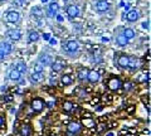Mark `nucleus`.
<instances>
[{
  "instance_id": "obj_37",
  "label": "nucleus",
  "mask_w": 151,
  "mask_h": 136,
  "mask_svg": "<svg viewBox=\"0 0 151 136\" xmlns=\"http://www.w3.org/2000/svg\"><path fill=\"white\" fill-rule=\"evenodd\" d=\"M106 136H116V134L113 132V131H108V132L106 134Z\"/></svg>"
},
{
  "instance_id": "obj_39",
  "label": "nucleus",
  "mask_w": 151,
  "mask_h": 136,
  "mask_svg": "<svg viewBox=\"0 0 151 136\" xmlns=\"http://www.w3.org/2000/svg\"><path fill=\"white\" fill-rule=\"evenodd\" d=\"M0 90H1V92H5V91L8 90V87H6V86H1V88H0Z\"/></svg>"
},
{
  "instance_id": "obj_11",
  "label": "nucleus",
  "mask_w": 151,
  "mask_h": 136,
  "mask_svg": "<svg viewBox=\"0 0 151 136\" xmlns=\"http://www.w3.org/2000/svg\"><path fill=\"white\" fill-rule=\"evenodd\" d=\"M19 20V13L15 10H12L6 14V22L9 23H17Z\"/></svg>"
},
{
  "instance_id": "obj_14",
  "label": "nucleus",
  "mask_w": 151,
  "mask_h": 136,
  "mask_svg": "<svg viewBox=\"0 0 151 136\" xmlns=\"http://www.w3.org/2000/svg\"><path fill=\"white\" fill-rule=\"evenodd\" d=\"M139 17H140L139 10H130L127 13V20L129 22H136L139 19Z\"/></svg>"
},
{
  "instance_id": "obj_24",
  "label": "nucleus",
  "mask_w": 151,
  "mask_h": 136,
  "mask_svg": "<svg viewBox=\"0 0 151 136\" xmlns=\"http://www.w3.org/2000/svg\"><path fill=\"white\" fill-rule=\"evenodd\" d=\"M60 82H62V84H64V86H69V84H72V77L68 76V74H64V76L62 77V79H60Z\"/></svg>"
},
{
  "instance_id": "obj_43",
  "label": "nucleus",
  "mask_w": 151,
  "mask_h": 136,
  "mask_svg": "<svg viewBox=\"0 0 151 136\" xmlns=\"http://www.w3.org/2000/svg\"><path fill=\"white\" fill-rule=\"evenodd\" d=\"M98 102V98H93V101H92V106H94V104H97Z\"/></svg>"
},
{
  "instance_id": "obj_16",
  "label": "nucleus",
  "mask_w": 151,
  "mask_h": 136,
  "mask_svg": "<svg viewBox=\"0 0 151 136\" xmlns=\"http://www.w3.org/2000/svg\"><path fill=\"white\" fill-rule=\"evenodd\" d=\"M87 76H88V69H86V68H81L77 73V77L79 81H86Z\"/></svg>"
},
{
  "instance_id": "obj_26",
  "label": "nucleus",
  "mask_w": 151,
  "mask_h": 136,
  "mask_svg": "<svg viewBox=\"0 0 151 136\" xmlns=\"http://www.w3.org/2000/svg\"><path fill=\"white\" fill-rule=\"evenodd\" d=\"M39 39V34L35 30H30L29 32V42H37Z\"/></svg>"
},
{
  "instance_id": "obj_10",
  "label": "nucleus",
  "mask_w": 151,
  "mask_h": 136,
  "mask_svg": "<svg viewBox=\"0 0 151 136\" xmlns=\"http://www.w3.org/2000/svg\"><path fill=\"white\" fill-rule=\"evenodd\" d=\"M64 49L67 50L68 53H74L76 50L78 49V42H76V40H69L68 43L64 45Z\"/></svg>"
},
{
  "instance_id": "obj_6",
  "label": "nucleus",
  "mask_w": 151,
  "mask_h": 136,
  "mask_svg": "<svg viewBox=\"0 0 151 136\" xmlns=\"http://www.w3.org/2000/svg\"><path fill=\"white\" fill-rule=\"evenodd\" d=\"M110 9V3L107 0H100L98 3H96V10L98 13H105Z\"/></svg>"
},
{
  "instance_id": "obj_36",
  "label": "nucleus",
  "mask_w": 151,
  "mask_h": 136,
  "mask_svg": "<svg viewBox=\"0 0 151 136\" xmlns=\"http://www.w3.org/2000/svg\"><path fill=\"white\" fill-rule=\"evenodd\" d=\"M43 38H44V40H49L50 39V35L47 33V34H43Z\"/></svg>"
},
{
  "instance_id": "obj_1",
  "label": "nucleus",
  "mask_w": 151,
  "mask_h": 136,
  "mask_svg": "<svg viewBox=\"0 0 151 136\" xmlns=\"http://www.w3.org/2000/svg\"><path fill=\"white\" fill-rule=\"evenodd\" d=\"M78 132H81V124L76 122V121L69 122L67 126V136H74Z\"/></svg>"
},
{
  "instance_id": "obj_12",
  "label": "nucleus",
  "mask_w": 151,
  "mask_h": 136,
  "mask_svg": "<svg viewBox=\"0 0 151 136\" xmlns=\"http://www.w3.org/2000/svg\"><path fill=\"white\" fill-rule=\"evenodd\" d=\"M67 14L70 18H76L79 15V8L77 5H69L67 8Z\"/></svg>"
},
{
  "instance_id": "obj_40",
  "label": "nucleus",
  "mask_w": 151,
  "mask_h": 136,
  "mask_svg": "<svg viewBox=\"0 0 151 136\" xmlns=\"http://www.w3.org/2000/svg\"><path fill=\"white\" fill-rule=\"evenodd\" d=\"M101 40L103 42V43H107V42H108V40H110V39H108V38H106V37H103V38H102Z\"/></svg>"
},
{
  "instance_id": "obj_42",
  "label": "nucleus",
  "mask_w": 151,
  "mask_h": 136,
  "mask_svg": "<svg viewBox=\"0 0 151 136\" xmlns=\"http://www.w3.org/2000/svg\"><path fill=\"white\" fill-rule=\"evenodd\" d=\"M57 20H58V22H63V17L58 15V17H57Z\"/></svg>"
},
{
  "instance_id": "obj_41",
  "label": "nucleus",
  "mask_w": 151,
  "mask_h": 136,
  "mask_svg": "<svg viewBox=\"0 0 151 136\" xmlns=\"http://www.w3.org/2000/svg\"><path fill=\"white\" fill-rule=\"evenodd\" d=\"M142 28H149V22L147 23H146V22L142 23Z\"/></svg>"
},
{
  "instance_id": "obj_38",
  "label": "nucleus",
  "mask_w": 151,
  "mask_h": 136,
  "mask_svg": "<svg viewBox=\"0 0 151 136\" xmlns=\"http://www.w3.org/2000/svg\"><path fill=\"white\" fill-rule=\"evenodd\" d=\"M5 57V55H4V53H3V50H1V48H0V60H3V58Z\"/></svg>"
},
{
  "instance_id": "obj_3",
  "label": "nucleus",
  "mask_w": 151,
  "mask_h": 136,
  "mask_svg": "<svg viewBox=\"0 0 151 136\" xmlns=\"http://www.w3.org/2000/svg\"><path fill=\"white\" fill-rule=\"evenodd\" d=\"M43 109H44V101L42 98H34L32 101V110L34 112L39 114V112L43 111Z\"/></svg>"
},
{
  "instance_id": "obj_15",
  "label": "nucleus",
  "mask_w": 151,
  "mask_h": 136,
  "mask_svg": "<svg viewBox=\"0 0 151 136\" xmlns=\"http://www.w3.org/2000/svg\"><path fill=\"white\" fill-rule=\"evenodd\" d=\"M39 62H40L39 64H42V65H49V64H52V58L48 54H42L39 57Z\"/></svg>"
},
{
  "instance_id": "obj_28",
  "label": "nucleus",
  "mask_w": 151,
  "mask_h": 136,
  "mask_svg": "<svg viewBox=\"0 0 151 136\" xmlns=\"http://www.w3.org/2000/svg\"><path fill=\"white\" fill-rule=\"evenodd\" d=\"M124 35L126 37L127 39H132L135 37V32L132 30V29H126L125 32H124Z\"/></svg>"
},
{
  "instance_id": "obj_27",
  "label": "nucleus",
  "mask_w": 151,
  "mask_h": 136,
  "mask_svg": "<svg viewBox=\"0 0 151 136\" xmlns=\"http://www.w3.org/2000/svg\"><path fill=\"white\" fill-rule=\"evenodd\" d=\"M15 69H17V71L19 72V73H24L25 71H27V64L25 63H23V62H20V63H18L17 64V67H15Z\"/></svg>"
},
{
  "instance_id": "obj_30",
  "label": "nucleus",
  "mask_w": 151,
  "mask_h": 136,
  "mask_svg": "<svg viewBox=\"0 0 151 136\" xmlns=\"http://www.w3.org/2000/svg\"><path fill=\"white\" fill-rule=\"evenodd\" d=\"M43 72V65L42 64H37L34 67V73H42Z\"/></svg>"
},
{
  "instance_id": "obj_17",
  "label": "nucleus",
  "mask_w": 151,
  "mask_h": 136,
  "mask_svg": "<svg viewBox=\"0 0 151 136\" xmlns=\"http://www.w3.org/2000/svg\"><path fill=\"white\" fill-rule=\"evenodd\" d=\"M20 77H22V74L19 73L15 68H13L10 72H9V78L12 79V81H19L20 79Z\"/></svg>"
},
{
  "instance_id": "obj_45",
  "label": "nucleus",
  "mask_w": 151,
  "mask_h": 136,
  "mask_svg": "<svg viewBox=\"0 0 151 136\" xmlns=\"http://www.w3.org/2000/svg\"><path fill=\"white\" fill-rule=\"evenodd\" d=\"M125 9H126L127 12H130V6H129V5H126V6H125Z\"/></svg>"
},
{
  "instance_id": "obj_13",
  "label": "nucleus",
  "mask_w": 151,
  "mask_h": 136,
  "mask_svg": "<svg viewBox=\"0 0 151 136\" xmlns=\"http://www.w3.org/2000/svg\"><path fill=\"white\" fill-rule=\"evenodd\" d=\"M140 65H141V60L139 58H135V57L130 58V60H129V67L131 69H137V68H140Z\"/></svg>"
},
{
  "instance_id": "obj_18",
  "label": "nucleus",
  "mask_w": 151,
  "mask_h": 136,
  "mask_svg": "<svg viewBox=\"0 0 151 136\" xmlns=\"http://www.w3.org/2000/svg\"><path fill=\"white\" fill-rule=\"evenodd\" d=\"M116 42H117V44L119 45L124 47V45H126L127 43H129V39H127L124 34H119L117 35V38H116Z\"/></svg>"
},
{
  "instance_id": "obj_21",
  "label": "nucleus",
  "mask_w": 151,
  "mask_h": 136,
  "mask_svg": "<svg viewBox=\"0 0 151 136\" xmlns=\"http://www.w3.org/2000/svg\"><path fill=\"white\" fill-rule=\"evenodd\" d=\"M74 93H76V95H77L79 98H83V97H86V96H87V91H86V88H82V87L76 88V90H74Z\"/></svg>"
},
{
  "instance_id": "obj_44",
  "label": "nucleus",
  "mask_w": 151,
  "mask_h": 136,
  "mask_svg": "<svg viewBox=\"0 0 151 136\" xmlns=\"http://www.w3.org/2000/svg\"><path fill=\"white\" fill-rule=\"evenodd\" d=\"M53 105H54V102H48V107H49V109H52Z\"/></svg>"
},
{
  "instance_id": "obj_8",
  "label": "nucleus",
  "mask_w": 151,
  "mask_h": 136,
  "mask_svg": "<svg viewBox=\"0 0 151 136\" xmlns=\"http://www.w3.org/2000/svg\"><path fill=\"white\" fill-rule=\"evenodd\" d=\"M50 65H52V69H53V72H60L65 67V65H67V63H65L63 59H57L55 62H53Z\"/></svg>"
},
{
  "instance_id": "obj_33",
  "label": "nucleus",
  "mask_w": 151,
  "mask_h": 136,
  "mask_svg": "<svg viewBox=\"0 0 151 136\" xmlns=\"http://www.w3.org/2000/svg\"><path fill=\"white\" fill-rule=\"evenodd\" d=\"M13 100V96H4V101L5 102H10Z\"/></svg>"
},
{
  "instance_id": "obj_19",
  "label": "nucleus",
  "mask_w": 151,
  "mask_h": 136,
  "mask_svg": "<svg viewBox=\"0 0 151 136\" xmlns=\"http://www.w3.org/2000/svg\"><path fill=\"white\" fill-rule=\"evenodd\" d=\"M57 10H58V5H57V3H50L49 4V10H48V17L49 18L54 17V14L57 13Z\"/></svg>"
},
{
  "instance_id": "obj_23",
  "label": "nucleus",
  "mask_w": 151,
  "mask_h": 136,
  "mask_svg": "<svg viewBox=\"0 0 151 136\" xmlns=\"http://www.w3.org/2000/svg\"><path fill=\"white\" fill-rule=\"evenodd\" d=\"M1 50H3L4 55H6V54L10 53V52H12V45H10V43H8V42L3 43V45H1Z\"/></svg>"
},
{
  "instance_id": "obj_35",
  "label": "nucleus",
  "mask_w": 151,
  "mask_h": 136,
  "mask_svg": "<svg viewBox=\"0 0 151 136\" xmlns=\"http://www.w3.org/2000/svg\"><path fill=\"white\" fill-rule=\"evenodd\" d=\"M49 43H50V45H55V44H57V39L50 38V39H49Z\"/></svg>"
},
{
  "instance_id": "obj_25",
  "label": "nucleus",
  "mask_w": 151,
  "mask_h": 136,
  "mask_svg": "<svg viewBox=\"0 0 151 136\" xmlns=\"http://www.w3.org/2000/svg\"><path fill=\"white\" fill-rule=\"evenodd\" d=\"M73 107H74V105H73L70 101H65V102H63V110H64L65 112H70V111L73 110Z\"/></svg>"
},
{
  "instance_id": "obj_47",
  "label": "nucleus",
  "mask_w": 151,
  "mask_h": 136,
  "mask_svg": "<svg viewBox=\"0 0 151 136\" xmlns=\"http://www.w3.org/2000/svg\"><path fill=\"white\" fill-rule=\"evenodd\" d=\"M0 1H4V0H0Z\"/></svg>"
},
{
  "instance_id": "obj_7",
  "label": "nucleus",
  "mask_w": 151,
  "mask_h": 136,
  "mask_svg": "<svg viewBox=\"0 0 151 136\" xmlns=\"http://www.w3.org/2000/svg\"><path fill=\"white\" fill-rule=\"evenodd\" d=\"M101 78V74L98 71H96V69H92V71H88V76H87V81H89L91 83H96L100 81Z\"/></svg>"
},
{
  "instance_id": "obj_2",
  "label": "nucleus",
  "mask_w": 151,
  "mask_h": 136,
  "mask_svg": "<svg viewBox=\"0 0 151 136\" xmlns=\"http://www.w3.org/2000/svg\"><path fill=\"white\" fill-rule=\"evenodd\" d=\"M129 60H130V57H127L126 54L124 53H120L117 55V58H115V62L117 63L120 68H127L129 67Z\"/></svg>"
},
{
  "instance_id": "obj_9",
  "label": "nucleus",
  "mask_w": 151,
  "mask_h": 136,
  "mask_svg": "<svg viewBox=\"0 0 151 136\" xmlns=\"http://www.w3.org/2000/svg\"><path fill=\"white\" fill-rule=\"evenodd\" d=\"M6 35L12 40H19L22 38V33H20V30H19V29H9L6 32Z\"/></svg>"
},
{
  "instance_id": "obj_4",
  "label": "nucleus",
  "mask_w": 151,
  "mask_h": 136,
  "mask_svg": "<svg viewBox=\"0 0 151 136\" xmlns=\"http://www.w3.org/2000/svg\"><path fill=\"white\" fill-rule=\"evenodd\" d=\"M107 86L111 91H117L121 88V81L119 77H111L107 82Z\"/></svg>"
},
{
  "instance_id": "obj_5",
  "label": "nucleus",
  "mask_w": 151,
  "mask_h": 136,
  "mask_svg": "<svg viewBox=\"0 0 151 136\" xmlns=\"http://www.w3.org/2000/svg\"><path fill=\"white\" fill-rule=\"evenodd\" d=\"M32 132H33V130L29 124H23L20 126V129L18 130V134L20 136H32Z\"/></svg>"
},
{
  "instance_id": "obj_46",
  "label": "nucleus",
  "mask_w": 151,
  "mask_h": 136,
  "mask_svg": "<svg viewBox=\"0 0 151 136\" xmlns=\"http://www.w3.org/2000/svg\"><path fill=\"white\" fill-rule=\"evenodd\" d=\"M49 0H42V3H48Z\"/></svg>"
},
{
  "instance_id": "obj_22",
  "label": "nucleus",
  "mask_w": 151,
  "mask_h": 136,
  "mask_svg": "<svg viewBox=\"0 0 151 136\" xmlns=\"http://www.w3.org/2000/svg\"><path fill=\"white\" fill-rule=\"evenodd\" d=\"M43 78H44L43 73H34V74H32V77H30V79H32V82H33V83L40 82Z\"/></svg>"
},
{
  "instance_id": "obj_34",
  "label": "nucleus",
  "mask_w": 151,
  "mask_h": 136,
  "mask_svg": "<svg viewBox=\"0 0 151 136\" xmlns=\"http://www.w3.org/2000/svg\"><path fill=\"white\" fill-rule=\"evenodd\" d=\"M4 124H5V120H4V117L0 115V127H3Z\"/></svg>"
},
{
  "instance_id": "obj_29",
  "label": "nucleus",
  "mask_w": 151,
  "mask_h": 136,
  "mask_svg": "<svg viewBox=\"0 0 151 136\" xmlns=\"http://www.w3.org/2000/svg\"><path fill=\"white\" fill-rule=\"evenodd\" d=\"M124 88H125L126 92H129V91H131L132 88H134V84H132V82H126L124 84Z\"/></svg>"
},
{
  "instance_id": "obj_31",
  "label": "nucleus",
  "mask_w": 151,
  "mask_h": 136,
  "mask_svg": "<svg viewBox=\"0 0 151 136\" xmlns=\"http://www.w3.org/2000/svg\"><path fill=\"white\" fill-rule=\"evenodd\" d=\"M105 130V124H101L100 126H98V129H97V131L98 132H102V131Z\"/></svg>"
},
{
  "instance_id": "obj_32",
  "label": "nucleus",
  "mask_w": 151,
  "mask_h": 136,
  "mask_svg": "<svg viewBox=\"0 0 151 136\" xmlns=\"http://www.w3.org/2000/svg\"><path fill=\"white\" fill-rule=\"evenodd\" d=\"M49 83H50V86H55V84H57V79H54V77H52Z\"/></svg>"
},
{
  "instance_id": "obj_20",
  "label": "nucleus",
  "mask_w": 151,
  "mask_h": 136,
  "mask_svg": "<svg viewBox=\"0 0 151 136\" xmlns=\"http://www.w3.org/2000/svg\"><path fill=\"white\" fill-rule=\"evenodd\" d=\"M82 124L86 126V127H93V126L96 125V124H94V121H93V119H91L89 116L84 117V119L82 120Z\"/></svg>"
}]
</instances>
